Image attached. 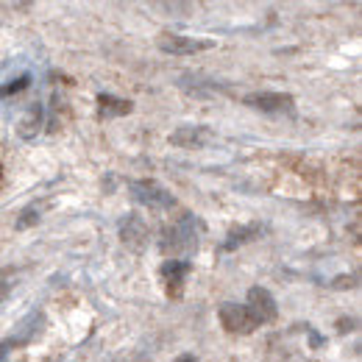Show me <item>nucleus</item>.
Wrapping results in <instances>:
<instances>
[{"instance_id": "obj_1", "label": "nucleus", "mask_w": 362, "mask_h": 362, "mask_svg": "<svg viewBox=\"0 0 362 362\" xmlns=\"http://www.w3.org/2000/svg\"><path fill=\"white\" fill-rule=\"evenodd\" d=\"M204 226L198 223L195 215H181L176 223L165 228V237H162V254L170 257V259H187L189 254L198 251V237H201Z\"/></svg>"}, {"instance_id": "obj_2", "label": "nucleus", "mask_w": 362, "mask_h": 362, "mask_svg": "<svg viewBox=\"0 0 362 362\" xmlns=\"http://www.w3.org/2000/svg\"><path fill=\"white\" fill-rule=\"evenodd\" d=\"M129 192H132V201L145 206V209H173L176 206V198L153 179H136L129 184Z\"/></svg>"}, {"instance_id": "obj_3", "label": "nucleus", "mask_w": 362, "mask_h": 362, "mask_svg": "<svg viewBox=\"0 0 362 362\" xmlns=\"http://www.w3.org/2000/svg\"><path fill=\"white\" fill-rule=\"evenodd\" d=\"M243 103L257 109V112H262V115H273V117L296 112V100L287 92H251V95L243 98Z\"/></svg>"}, {"instance_id": "obj_4", "label": "nucleus", "mask_w": 362, "mask_h": 362, "mask_svg": "<svg viewBox=\"0 0 362 362\" xmlns=\"http://www.w3.org/2000/svg\"><path fill=\"white\" fill-rule=\"evenodd\" d=\"M245 310H248V315L257 326L273 323L279 317V304H276V298H273L268 287H251L248 296H245Z\"/></svg>"}, {"instance_id": "obj_5", "label": "nucleus", "mask_w": 362, "mask_h": 362, "mask_svg": "<svg viewBox=\"0 0 362 362\" xmlns=\"http://www.w3.org/2000/svg\"><path fill=\"white\" fill-rule=\"evenodd\" d=\"M156 45H159L162 53H170V56H192V53H201V50L215 47V42L212 40L184 37V34H159Z\"/></svg>"}, {"instance_id": "obj_6", "label": "nucleus", "mask_w": 362, "mask_h": 362, "mask_svg": "<svg viewBox=\"0 0 362 362\" xmlns=\"http://www.w3.org/2000/svg\"><path fill=\"white\" fill-rule=\"evenodd\" d=\"M218 317H221V326L226 329L228 334H251V332L257 329V323L251 320L248 310H245V304L226 301V304H221Z\"/></svg>"}, {"instance_id": "obj_7", "label": "nucleus", "mask_w": 362, "mask_h": 362, "mask_svg": "<svg viewBox=\"0 0 362 362\" xmlns=\"http://www.w3.org/2000/svg\"><path fill=\"white\" fill-rule=\"evenodd\" d=\"M120 240L126 248L132 251H145L148 248V223L139 218V215H126L120 221Z\"/></svg>"}, {"instance_id": "obj_8", "label": "nucleus", "mask_w": 362, "mask_h": 362, "mask_svg": "<svg viewBox=\"0 0 362 362\" xmlns=\"http://www.w3.org/2000/svg\"><path fill=\"white\" fill-rule=\"evenodd\" d=\"M215 134L206 126H181L170 134V145L176 148H206Z\"/></svg>"}, {"instance_id": "obj_9", "label": "nucleus", "mask_w": 362, "mask_h": 362, "mask_svg": "<svg viewBox=\"0 0 362 362\" xmlns=\"http://www.w3.org/2000/svg\"><path fill=\"white\" fill-rule=\"evenodd\" d=\"M179 87L187 95H192V98H215V95H223L228 92L226 84H218V81H212V78H201V76H181L179 78Z\"/></svg>"}, {"instance_id": "obj_10", "label": "nucleus", "mask_w": 362, "mask_h": 362, "mask_svg": "<svg viewBox=\"0 0 362 362\" xmlns=\"http://www.w3.org/2000/svg\"><path fill=\"white\" fill-rule=\"evenodd\" d=\"M192 271V262L189 259H168L165 265H162V279L168 281V293L170 296H179L181 287H184V281H187V276Z\"/></svg>"}, {"instance_id": "obj_11", "label": "nucleus", "mask_w": 362, "mask_h": 362, "mask_svg": "<svg viewBox=\"0 0 362 362\" xmlns=\"http://www.w3.org/2000/svg\"><path fill=\"white\" fill-rule=\"evenodd\" d=\"M134 112V103L126 100V98H117V95H109V92H100L98 95V115L112 120V117H126Z\"/></svg>"}, {"instance_id": "obj_12", "label": "nucleus", "mask_w": 362, "mask_h": 362, "mask_svg": "<svg viewBox=\"0 0 362 362\" xmlns=\"http://www.w3.org/2000/svg\"><path fill=\"white\" fill-rule=\"evenodd\" d=\"M262 231H265V226H259V223H248V226L231 228L226 234V240H223V245H221V251H223V254H231V251L243 248L245 243H254Z\"/></svg>"}, {"instance_id": "obj_13", "label": "nucleus", "mask_w": 362, "mask_h": 362, "mask_svg": "<svg viewBox=\"0 0 362 362\" xmlns=\"http://www.w3.org/2000/svg\"><path fill=\"white\" fill-rule=\"evenodd\" d=\"M42 329H45V315H42V313H34V315L25 317V320L20 323L17 334L8 337V340H11V346L17 349V346H25V343H34V340L42 334Z\"/></svg>"}, {"instance_id": "obj_14", "label": "nucleus", "mask_w": 362, "mask_h": 362, "mask_svg": "<svg viewBox=\"0 0 362 362\" xmlns=\"http://www.w3.org/2000/svg\"><path fill=\"white\" fill-rule=\"evenodd\" d=\"M42 120H45V109H42V103H31L28 109H25V115H23V120H20V136L23 139H34V136L40 134V129H42Z\"/></svg>"}, {"instance_id": "obj_15", "label": "nucleus", "mask_w": 362, "mask_h": 362, "mask_svg": "<svg viewBox=\"0 0 362 362\" xmlns=\"http://www.w3.org/2000/svg\"><path fill=\"white\" fill-rule=\"evenodd\" d=\"M28 87H31V73H20L17 78H8L6 84H0V98H11V95L28 90Z\"/></svg>"}, {"instance_id": "obj_16", "label": "nucleus", "mask_w": 362, "mask_h": 362, "mask_svg": "<svg viewBox=\"0 0 362 362\" xmlns=\"http://www.w3.org/2000/svg\"><path fill=\"white\" fill-rule=\"evenodd\" d=\"M42 221V206H28L25 212H23V218L17 221V228L23 231V228H28V226H37Z\"/></svg>"}, {"instance_id": "obj_17", "label": "nucleus", "mask_w": 362, "mask_h": 362, "mask_svg": "<svg viewBox=\"0 0 362 362\" xmlns=\"http://www.w3.org/2000/svg\"><path fill=\"white\" fill-rule=\"evenodd\" d=\"M304 332L310 334V346H313V349H320V346L326 343V337H323V334H317V332L313 329V326H310V323H304Z\"/></svg>"}, {"instance_id": "obj_18", "label": "nucleus", "mask_w": 362, "mask_h": 362, "mask_svg": "<svg viewBox=\"0 0 362 362\" xmlns=\"http://www.w3.org/2000/svg\"><path fill=\"white\" fill-rule=\"evenodd\" d=\"M337 329L346 334V332H354L357 329V317H343V320H337Z\"/></svg>"}, {"instance_id": "obj_19", "label": "nucleus", "mask_w": 362, "mask_h": 362, "mask_svg": "<svg viewBox=\"0 0 362 362\" xmlns=\"http://www.w3.org/2000/svg\"><path fill=\"white\" fill-rule=\"evenodd\" d=\"M8 293H11V281H8L6 276H0V307H3V301L8 298Z\"/></svg>"}, {"instance_id": "obj_20", "label": "nucleus", "mask_w": 362, "mask_h": 362, "mask_svg": "<svg viewBox=\"0 0 362 362\" xmlns=\"http://www.w3.org/2000/svg\"><path fill=\"white\" fill-rule=\"evenodd\" d=\"M11 349H14V346H11V340H3V343H0V362H6V360H8V354H11Z\"/></svg>"}, {"instance_id": "obj_21", "label": "nucleus", "mask_w": 362, "mask_h": 362, "mask_svg": "<svg viewBox=\"0 0 362 362\" xmlns=\"http://www.w3.org/2000/svg\"><path fill=\"white\" fill-rule=\"evenodd\" d=\"M173 362H198V357H192V354H181V357H176Z\"/></svg>"}]
</instances>
